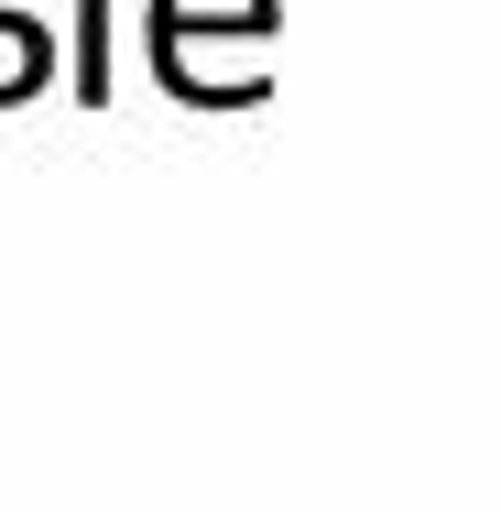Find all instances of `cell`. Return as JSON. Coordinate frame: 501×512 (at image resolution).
Returning <instances> with one entry per match:
<instances>
[{"instance_id": "obj_1", "label": "cell", "mask_w": 501, "mask_h": 512, "mask_svg": "<svg viewBox=\"0 0 501 512\" xmlns=\"http://www.w3.org/2000/svg\"><path fill=\"white\" fill-rule=\"evenodd\" d=\"M55 77V44H44V22L33 11H0V99H33Z\"/></svg>"}, {"instance_id": "obj_2", "label": "cell", "mask_w": 501, "mask_h": 512, "mask_svg": "<svg viewBox=\"0 0 501 512\" xmlns=\"http://www.w3.org/2000/svg\"><path fill=\"white\" fill-rule=\"evenodd\" d=\"M77 99L109 109V0H77Z\"/></svg>"}]
</instances>
